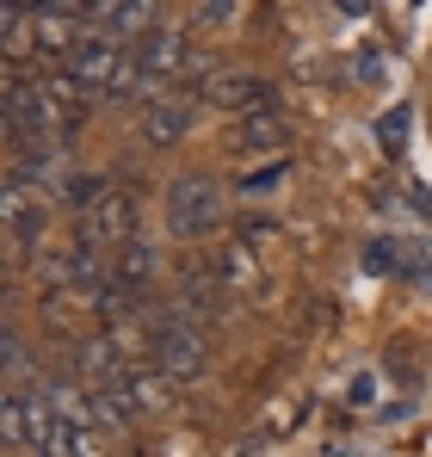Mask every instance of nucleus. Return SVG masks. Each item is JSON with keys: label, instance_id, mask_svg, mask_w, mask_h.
<instances>
[{"label": "nucleus", "instance_id": "obj_20", "mask_svg": "<svg viewBox=\"0 0 432 457\" xmlns=\"http://www.w3.org/2000/svg\"><path fill=\"white\" fill-rule=\"evenodd\" d=\"M50 0H6V12H44Z\"/></svg>", "mask_w": 432, "mask_h": 457}, {"label": "nucleus", "instance_id": "obj_24", "mask_svg": "<svg viewBox=\"0 0 432 457\" xmlns=\"http://www.w3.org/2000/svg\"><path fill=\"white\" fill-rule=\"evenodd\" d=\"M50 6H62V12H74V0H50Z\"/></svg>", "mask_w": 432, "mask_h": 457}, {"label": "nucleus", "instance_id": "obj_13", "mask_svg": "<svg viewBox=\"0 0 432 457\" xmlns=\"http://www.w3.org/2000/svg\"><path fill=\"white\" fill-rule=\"evenodd\" d=\"M154 247L148 241H124V247H112V278H118V291H130V297H143L148 278H154Z\"/></svg>", "mask_w": 432, "mask_h": 457}, {"label": "nucleus", "instance_id": "obj_6", "mask_svg": "<svg viewBox=\"0 0 432 457\" xmlns=\"http://www.w3.org/2000/svg\"><path fill=\"white\" fill-rule=\"evenodd\" d=\"M137 56H143V75H148V99L167 87V80H179L192 69V50H186V31H173V25H161V31H148L143 44H137Z\"/></svg>", "mask_w": 432, "mask_h": 457}, {"label": "nucleus", "instance_id": "obj_15", "mask_svg": "<svg viewBox=\"0 0 432 457\" xmlns=\"http://www.w3.org/2000/svg\"><path fill=\"white\" fill-rule=\"evenodd\" d=\"M37 50V12H6V62H31Z\"/></svg>", "mask_w": 432, "mask_h": 457}, {"label": "nucleus", "instance_id": "obj_8", "mask_svg": "<svg viewBox=\"0 0 432 457\" xmlns=\"http://www.w3.org/2000/svg\"><path fill=\"white\" fill-rule=\"evenodd\" d=\"M124 56H130V50H124V37H112V31H87V37H80V50L69 56V69L87 80L99 99H105V87H112L118 69H124Z\"/></svg>", "mask_w": 432, "mask_h": 457}, {"label": "nucleus", "instance_id": "obj_10", "mask_svg": "<svg viewBox=\"0 0 432 457\" xmlns=\"http://www.w3.org/2000/svg\"><path fill=\"white\" fill-rule=\"evenodd\" d=\"M93 25L124 44H143L148 31H161V0H112L105 12H93Z\"/></svg>", "mask_w": 432, "mask_h": 457}, {"label": "nucleus", "instance_id": "obj_7", "mask_svg": "<svg viewBox=\"0 0 432 457\" xmlns=\"http://www.w3.org/2000/svg\"><path fill=\"white\" fill-rule=\"evenodd\" d=\"M192 99L186 93H154V99H143V143L148 149H173V143L192 137Z\"/></svg>", "mask_w": 432, "mask_h": 457}, {"label": "nucleus", "instance_id": "obj_17", "mask_svg": "<svg viewBox=\"0 0 432 457\" xmlns=\"http://www.w3.org/2000/svg\"><path fill=\"white\" fill-rule=\"evenodd\" d=\"M74 457H112L105 452V433L99 427H74Z\"/></svg>", "mask_w": 432, "mask_h": 457}, {"label": "nucleus", "instance_id": "obj_16", "mask_svg": "<svg viewBox=\"0 0 432 457\" xmlns=\"http://www.w3.org/2000/svg\"><path fill=\"white\" fill-rule=\"evenodd\" d=\"M99 192H105V186H99L93 173H62V179H56V198L69 204L74 217H80V211H93V198H99Z\"/></svg>", "mask_w": 432, "mask_h": 457}, {"label": "nucleus", "instance_id": "obj_14", "mask_svg": "<svg viewBox=\"0 0 432 457\" xmlns=\"http://www.w3.org/2000/svg\"><path fill=\"white\" fill-rule=\"evenodd\" d=\"M272 149H290V124L278 112H247L241 118V154H272Z\"/></svg>", "mask_w": 432, "mask_h": 457}, {"label": "nucleus", "instance_id": "obj_5", "mask_svg": "<svg viewBox=\"0 0 432 457\" xmlns=\"http://www.w3.org/2000/svg\"><path fill=\"white\" fill-rule=\"evenodd\" d=\"M124 365H130V353L99 328V334H87V340H74V359H69V378H80L87 389H112V383L124 378Z\"/></svg>", "mask_w": 432, "mask_h": 457}, {"label": "nucleus", "instance_id": "obj_9", "mask_svg": "<svg viewBox=\"0 0 432 457\" xmlns=\"http://www.w3.org/2000/svg\"><path fill=\"white\" fill-rule=\"evenodd\" d=\"M118 389L130 395V408H137V414H167V408L179 402V395H173V389H179V378H167L154 359H148V365H124Z\"/></svg>", "mask_w": 432, "mask_h": 457}, {"label": "nucleus", "instance_id": "obj_3", "mask_svg": "<svg viewBox=\"0 0 432 457\" xmlns=\"http://www.w3.org/2000/svg\"><path fill=\"white\" fill-rule=\"evenodd\" d=\"M74 241H93V247H124V241H137V192H124V186H105L99 198H93V211H80V223H74Z\"/></svg>", "mask_w": 432, "mask_h": 457}, {"label": "nucleus", "instance_id": "obj_19", "mask_svg": "<svg viewBox=\"0 0 432 457\" xmlns=\"http://www.w3.org/2000/svg\"><path fill=\"white\" fill-rule=\"evenodd\" d=\"M278 179H285V167H266V173L247 179V192H266V186H278Z\"/></svg>", "mask_w": 432, "mask_h": 457}, {"label": "nucleus", "instance_id": "obj_12", "mask_svg": "<svg viewBox=\"0 0 432 457\" xmlns=\"http://www.w3.org/2000/svg\"><path fill=\"white\" fill-rule=\"evenodd\" d=\"M216 285L228 291V297H260L266 291V272H260V260H253V247H222L211 260Z\"/></svg>", "mask_w": 432, "mask_h": 457}, {"label": "nucleus", "instance_id": "obj_4", "mask_svg": "<svg viewBox=\"0 0 432 457\" xmlns=\"http://www.w3.org/2000/svg\"><path fill=\"white\" fill-rule=\"evenodd\" d=\"M198 105H216V112H272V87L260 75H241V69H211L198 80Z\"/></svg>", "mask_w": 432, "mask_h": 457}, {"label": "nucleus", "instance_id": "obj_18", "mask_svg": "<svg viewBox=\"0 0 432 457\" xmlns=\"http://www.w3.org/2000/svg\"><path fill=\"white\" fill-rule=\"evenodd\" d=\"M402 130H408V118H402V112H395V118H383V124H377V137H383V143H402Z\"/></svg>", "mask_w": 432, "mask_h": 457}, {"label": "nucleus", "instance_id": "obj_23", "mask_svg": "<svg viewBox=\"0 0 432 457\" xmlns=\"http://www.w3.org/2000/svg\"><path fill=\"white\" fill-rule=\"evenodd\" d=\"M340 12H353V19H359V12H364V0H340Z\"/></svg>", "mask_w": 432, "mask_h": 457}, {"label": "nucleus", "instance_id": "obj_22", "mask_svg": "<svg viewBox=\"0 0 432 457\" xmlns=\"http://www.w3.org/2000/svg\"><path fill=\"white\" fill-rule=\"evenodd\" d=\"M228 6H235V0H211V6H204V19H222Z\"/></svg>", "mask_w": 432, "mask_h": 457}, {"label": "nucleus", "instance_id": "obj_1", "mask_svg": "<svg viewBox=\"0 0 432 457\" xmlns=\"http://www.w3.org/2000/svg\"><path fill=\"white\" fill-rule=\"evenodd\" d=\"M143 328H148V359L167 378H179V383L204 378V365H211V328L204 321H192L179 303H148Z\"/></svg>", "mask_w": 432, "mask_h": 457}, {"label": "nucleus", "instance_id": "obj_25", "mask_svg": "<svg viewBox=\"0 0 432 457\" xmlns=\"http://www.w3.org/2000/svg\"><path fill=\"white\" fill-rule=\"evenodd\" d=\"M6 457H31V452H6Z\"/></svg>", "mask_w": 432, "mask_h": 457}, {"label": "nucleus", "instance_id": "obj_21", "mask_svg": "<svg viewBox=\"0 0 432 457\" xmlns=\"http://www.w3.org/2000/svg\"><path fill=\"white\" fill-rule=\"evenodd\" d=\"M105 6H112V0H74V12H87V19H93V12H105Z\"/></svg>", "mask_w": 432, "mask_h": 457}, {"label": "nucleus", "instance_id": "obj_2", "mask_svg": "<svg viewBox=\"0 0 432 457\" xmlns=\"http://www.w3.org/2000/svg\"><path fill=\"white\" fill-rule=\"evenodd\" d=\"M228 223V198L211 173H186L167 186V235L173 241H204Z\"/></svg>", "mask_w": 432, "mask_h": 457}, {"label": "nucleus", "instance_id": "obj_11", "mask_svg": "<svg viewBox=\"0 0 432 457\" xmlns=\"http://www.w3.org/2000/svg\"><path fill=\"white\" fill-rule=\"evenodd\" d=\"M87 31H93V25H80V12H62V6H44V12H37V50H44L50 62H69Z\"/></svg>", "mask_w": 432, "mask_h": 457}]
</instances>
